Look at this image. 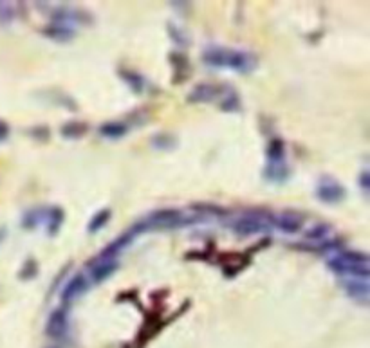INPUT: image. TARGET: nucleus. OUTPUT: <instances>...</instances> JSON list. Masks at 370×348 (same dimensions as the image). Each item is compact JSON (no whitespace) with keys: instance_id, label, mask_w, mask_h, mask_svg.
<instances>
[{"instance_id":"29","label":"nucleus","mask_w":370,"mask_h":348,"mask_svg":"<svg viewBox=\"0 0 370 348\" xmlns=\"http://www.w3.org/2000/svg\"><path fill=\"white\" fill-rule=\"evenodd\" d=\"M6 233H8V231H6V227H0V243L4 242V239H6Z\"/></svg>"},{"instance_id":"11","label":"nucleus","mask_w":370,"mask_h":348,"mask_svg":"<svg viewBox=\"0 0 370 348\" xmlns=\"http://www.w3.org/2000/svg\"><path fill=\"white\" fill-rule=\"evenodd\" d=\"M278 229H282L284 233L289 235H296L300 229L303 227V218L302 215L295 213V211H282L273 217V222Z\"/></svg>"},{"instance_id":"20","label":"nucleus","mask_w":370,"mask_h":348,"mask_svg":"<svg viewBox=\"0 0 370 348\" xmlns=\"http://www.w3.org/2000/svg\"><path fill=\"white\" fill-rule=\"evenodd\" d=\"M119 74H121V80L125 81V83L128 85V87H131L132 93H134V94L143 93L145 80H143V76L139 74V72L128 71V69H126V71H121Z\"/></svg>"},{"instance_id":"5","label":"nucleus","mask_w":370,"mask_h":348,"mask_svg":"<svg viewBox=\"0 0 370 348\" xmlns=\"http://www.w3.org/2000/svg\"><path fill=\"white\" fill-rule=\"evenodd\" d=\"M347 197V189L345 186L338 182L334 177L325 175L318 180L316 185V199L324 204H340V202L345 201Z\"/></svg>"},{"instance_id":"7","label":"nucleus","mask_w":370,"mask_h":348,"mask_svg":"<svg viewBox=\"0 0 370 348\" xmlns=\"http://www.w3.org/2000/svg\"><path fill=\"white\" fill-rule=\"evenodd\" d=\"M227 85H215V83H199L197 87L192 88L188 94L190 103H215L220 101L226 94Z\"/></svg>"},{"instance_id":"6","label":"nucleus","mask_w":370,"mask_h":348,"mask_svg":"<svg viewBox=\"0 0 370 348\" xmlns=\"http://www.w3.org/2000/svg\"><path fill=\"white\" fill-rule=\"evenodd\" d=\"M119 267L118 258H112V256H105V255H98L94 256L93 260L87 264V271H88V281L93 283H103L107 278L112 276Z\"/></svg>"},{"instance_id":"16","label":"nucleus","mask_w":370,"mask_h":348,"mask_svg":"<svg viewBox=\"0 0 370 348\" xmlns=\"http://www.w3.org/2000/svg\"><path fill=\"white\" fill-rule=\"evenodd\" d=\"M170 62H172L173 78H176V81H185L190 71L188 58H186L183 53H172V55H170Z\"/></svg>"},{"instance_id":"24","label":"nucleus","mask_w":370,"mask_h":348,"mask_svg":"<svg viewBox=\"0 0 370 348\" xmlns=\"http://www.w3.org/2000/svg\"><path fill=\"white\" fill-rule=\"evenodd\" d=\"M15 20V6L11 2H0V25H9Z\"/></svg>"},{"instance_id":"3","label":"nucleus","mask_w":370,"mask_h":348,"mask_svg":"<svg viewBox=\"0 0 370 348\" xmlns=\"http://www.w3.org/2000/svg\"><path fill=\"white\" fill-rule=\"evenodd\" d=\"M192 222H194V218L186 217L177 208H161V210L152 211L143 220H139L131 231L134 235H141V233L154 229H176V227H183Z\"/></svg>"},{"instance_id":"4","label":"nucleus","mask_w":370,"mask_h":348,"mask_svg":"<svg viewBox=\"0 0 370 348\" xmlns=\"http://www.w3.org/2000/svg\"><path fill=\"white\" fill-rule=\"evenodd\" d=\"M270 217H265L260 211H249L240 215L232 222V231L237 236H255L270 229Z\"/></svg>"},{"instance_id":"25","label":"nucleus","mask_w":370,"mask_h":348,"mask_svg":"<svg viewBox=\"0 0 370 348\" xmlns=\"http://www.w3.org/2000/svg\"><path fill=\"white\" fill-rule=\"evenodd\" d=\"M37 274H38V264L33 260V258H29V260L22 265L20 273H18V278H20V280H33Z\"/></svg>"},{"instance_id":"23","label":"nucleus","mask_w":370,"mask_h":348,"mask_svg":"<svg viewBox=\"0 0 370 348\" xmlns=\"http://www.w3.org/2000/svg\"><path fill=\"white\" fill-rule=\"evenodd\" d=\"M46 213L47 211L44 210L27 211L25 217L22 218V227H25V229H33V227H37L38 224H42L44 220H46Z\"/></svg>"},{"instance_id":"19","label":"nucleus","mask_w":370,"mask_h":348,"mask_svg":"<svg viewBox=\"0 0 370 348\" xmlns=\"http://www.w3.org/2000/svg\"><path fill=\"white\" fill-rule=\"evenodd\" d=\"M286 157V143L280 138H273L265 150V161H284Z\"/></svg>"},{"instance_id":"12","label":"nucleus","mask_w":370,"mask_h":348,"mask_svg":"<svg viewBox=\"0 0 370 348\" xmlns=\"http://www.w3.org/2000/svg\"><path fill=\"white\" fill-rule=\"evenodd\" d=\"M265 180H270V182H277V185H282L289 179L291 175V168L289 164L286 161H265L264 172H262Z\"/></svg>"},{"instance_id":"22","label":"nucleus","mask_w":370,"mask_h":348,"mask_svg":"<svg viewBox=\"0 0 370 348\" xmlns=\"http://www.w3.org/2000/svg\"><path fill=\"white\" fill-rule=\"evenodd\" d=\"M166 29H169L170 38H172V42L176 44V46H179V47H188L190 46L188 34H186L185 29H181L179 25H176V24H172V22H170V24L166 25Z\"/></svg>"},{"instance_id":"15","label":"nucleus","mask_w":370,"mask_h":348,"mask_svg":"<svg viewBox=\"0 0 370 348\" xmlns=\"http://www.w3.org/2000/svg\"><path fill=\"white\" fill-rule=\"evenodd\" d=\"M100 134L105 139H121L128 134V125L123 121H107L100 126Z\"/></svg>"},{"instance_id":"13","label":"nucleus","mask_w":370,"mask_h":348,"mask_svg":"<svg viewBox=\"0 0 370 348\" xmlns=\"http://www.w3.org/2000/svg\"><path fill=\"white\" fill-rule=\"evenodd\" d=\"M44 34L51 40H55V42H71L72 38H74V31L71 29V25H63V24H55V22H51L47 25L46 29H44Z\"/></svg>"},{"instance_id":"26","label":"nucleus","mask_w":370,"mask_h":348,"mask_svg":"<svg viewBox=\"0 0 370 348\" xmlns=\"http://www.w3.org/2000/svg\"><path fill=\"white\" fill-rule=\"evenodd\" d=\"M329 233H331V227L325 226V224H320V226H316L315 229H311L308 233L309 240H324L329 239Z\"/></svg>"},{"instance_id":"14","label":"nucleus","mask_w":370,"mask_h":348,"mask_svg":"<svg viewBox=\"0 0 370 348\" xmlns=\"http://www.w3.org/2000/svg\"><path fill=\"white\" fill-rule=\"evenodd\" d=\"M63 218H65V213H63V210L60 208V206H53L51 210H47L46 220H44V224H46L47 235L49 236L58 235V231L62 229Z\"/></svg>"},{"instance_id":"8","label":"nucleus","mask_w":370,"mask_h":348,"mask_svg":"<svg viewBox=\"0 0 370 348\" xmlns=\"http://www.w3.org/2000/svg\"><path fill=\"white\" fill-rule=\"evenodd\" d=\"M69 330V314L63 307L51 312L46 323V334L53 340H63Z\"/></svg>"},{"instance_id":"18","label":"nucleus","mask_w":370,"mask_h":348,"mask_svg":"<svg viewBox=\"0 0 370 348\" xmlns=\"http://www.w3.org/2000/svg\"><path fill=\"white\" fill-rule=\"evenodd\" d=\"M87 130H88L87 123H81V121H67L62 128H60V132H62V135L65 139H80L87 134Z\"/></svg>"},{"instance_id":"28","label":"nucleus","mask_w":370,"mask_h":348,"mask_svg":"<svg viewBox=\"0 0 370 348\" xmlns=\"http://www.w3.org/2000/svg\"><path fill=\"white\" fill-rule=\"evenodd\" d=\"M9 134H11V128H9V125L4 121V119H0V143H4L6 139L9 138Z\"/></svg>"},{"instance_id":"17","label":"nucleus","mask_w":370,"mask_h":348,"mask_svg":"<svg viewBox=\"0 0 370 348\" xmlns=\"http://www.w3.org/2000/svg\"><path fill=\"white\" fill-rule=\"evenodd\" d=\"M110 217H112L110 208H103V210L96 211V215H93V218H91L87 224L88 233H98V231L103 229V227L110 222Z\"/></svg>"},{"instance_id":"2","label":"nucleus","mask_w":370,"mask_h":348,"mask_svg":"<svg viewBox=\"0 0 370 348\" xmlns=\"http://www.w3.org/2000/svg\"><path fill=\"white\" fill-rule=\"evenodd\" d=\"M329 269L340 280L343 278H366L369 280V256L362 251L340 249L327 260Z\"/></svg>"},{"instance_id":"10","label":"nucleus","mask_w":370,"mask_h":348,"mask_svg":"<svg viewBox=\"0 0 370 348\" xmlns=\"http://www.w3.org/2000/svg\"><path fill=\"white\" fill-rule=\"evenodd\" d=\"M341 283L345 287V293L350 300H354L359 305H366L369 303L370 289L366 278H343Z\"/></svg>"},{"instance_id":"1","label":"nucleus","mask_w":370,"mask_h":348,"mask_svg":"<svg viewBox=\"0 0 370 348\" xmlns=\"http://www.w3.org/2000/svg\"><path fill=\"white\" fill-rule=\"evenodd\" d=\"M202 62L210 67L232 69L240 74H249L257 69V56H253L251 53L219 46L206 47L202 53Z\"/></svg>"},{"instance_id":"27","label":"nucleus","mask_w":370,"mask_h":348,"mask_svg":"<svg viewBox=\"0 0 370 348\" xmlns=\"http://www.w3.org/2000/svg\"><path fill=\"white\" fill-rule=\"evenodd\" d=\"M358 185H359V188H362L363 195H369V192H370V173H369V170H362V173H359V177H358Z\"/></svg>"},{"instance_id":"9","label":"nucleus","mask_w":370,"mask_h":348,"mask_svg":"<svg viewBox=\"0 0 370 348\" xmlns=\"http://www.w3.org/2000/svg\"><path fill=\"white\" fill-rule=\"evenodd\" d=\"M91 289V281L85 274L78 273L65 283L62 290V302L63 303H72L76 300H80L84 294H87V290Z\"/></svg>"},{"instance_id":"21","label":"nucleus","mask_w":370,"mask_h":348,"mask_svg":"<svg viewBox=\"0 0 370 348\" xmlns=\"http://www.w3.org/2000/svg\"><path fill=\"white\" fill-rule=\"evenodd\" d=\"M152 147L161 152L173 150L177 147V138L170 134H157L152 138Z\"/></svg>"}]
</instances>
